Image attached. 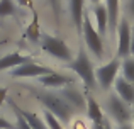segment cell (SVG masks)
Returning a JSON list of instances; mask_svg holds the SVG:
<instances>
[{"mask_svg": "<svg viewBox=\"0 0 134 129\" xmlns=\"http://www.w3.org/2000/svg\"><path fill=\"white\" fill-rule=\"evenodd\" d=\"M68 7H70V17H71L76 31L82 32L83 17H85V12H87L85 10V0H70Z\"/></svg>", "mask_w": 134, "mask_h": 129, "instance_id": "14", "label": "cell"}, {"mask_svg": "<svg viewBox=\"0 0 134 129\" xmlns=\"http://www.w3.org/2000/svg\"><path fill=\"white\" fill-rule=\"evenodd\" d=\"M82 36H83V43H85V49L88 51V54H92V58L97 61L104 60L105 54V48H104V37L98 34V31L95 29V26L92 24L90 14L85 12L83 17V26H82Z\"/></svg>", "mask_w": 134, "mask_h": 129, "instance_id": "4", "label": "cell"}, {"mask_svg": "<svg viewBox=\"0 0 134 129\" xmlns=\"http://www.w3.org/2000/svg\"><path fill=\"white\" fill-rule=\"evenodd\" d=\"M122 10H124L122 17H126L129 22H134V0H124L122 2Z\"/></svg>", "mask_w": 134, "mask_h": 129, "instance_id": "23", "label": "cell"}, {"mask_svg": "<svg viewBox=\"0 0 134 129\" xmlns=\"http://www.w3.org/2000/svg\"><path fill=\"white\" fill-rule=\"evenodd\" d=\"M17 3H19V5H22V7H31V5H32V2H31V0H17Z\"/></svg>", "mask_w": 134, "mask_h": 129, "instance_id": "29", "label": "cell"}, {"mask_svg": "<svg viewBox=\"0 0 134 129\" xmlns=\"http://www.w3.org/2000/svg\"><path fill=\"white\" fill-rule=\"evenodd\" d=\"M105 7L109 10V36L115 37V31L122 17V0H105Z\"/></svg>", "mask_w": 134, "mask_h": 129, "instance_id": "10", "label": "cell"}, {"mask_svg": "<svg viewBox=\"0 0 134 129\" xmlns=\"http://www.w3.org/2000/svg\"><path fill=\"white\" fill-rule=\"evenodd\" d=\"M90 5H97V3H102V0H88Z\"/></svg>", "mask_w": 134, "mask_h": 129, "instance_id": "31", "label": "cell"}, {"mask_svg": "<svg viewBox=\"0 0 134 129\" xmlns=\"http://www.w3.org/2000/svg\"><path fill=\"white\" fill-rule=\"evenodd\" d=\"M26 36L29 37L31 41H34V43L41 39V34H39V24H37V15H36V14H34V20H32V24L29 26V29H27Z\"/></svg>", "mask_w": 134, "mask_h": 129, "instance_id": "21", "label": "cell"}, {"mask_svg": "<svg viewBox=\"0 0 134 129\" xmlns=\"http://www.w3.org/2000/svg\"><path fill=\"white\" fill-rule=\"evenodd\" d=\"M0 129H15V124L12 121H9L7 117L0 116Z\"/></svg>", "mask_w": 134, "mask_h": 129, "instance_id": "25", "label": "cell"}, {"mask_svg": "<svg viewBox=\"0 0 134 129\" xmlns=\"http://www.w3.org/2000/svg\"><path fill=\"white\" fill-rule=\"evenodd\" d=\"M39 83L43 87H46V88H51V90H59V88H63V87H66V85H71L73 83V78L71 76H66V75H63V73H58V71H51V73H48V75H44V76H39Z\"/></svg>", "mask_w": 134, "mask_h": 129, "instance_id": "11", "label": "cell"}, {"mask_svg": "<svg viewBox=\"0 0 134 129\" xmlns=\"http://www.w3.org/2000/svg\"><path fill=\"white\" fill-rule=\"evenodd\" d=\"M19 109V107H17ZM19 112L24 116V119L29 122V126L32 129H49L48 124L44 122V119L41 116H37L36 112H31V110H24V109H19Z\"/></svg>", "mask_w": 134, "mask_h": 129, "instance_id": "17", "label": "cell"}, {"mask_svg": "<svg viewBox=\"0 0 134 129\" xmlns=\"http://www.w3.org/2000/svg\"><path fill=\"white\" fill-rule=\"evenodd\" d=\"M49 7H51L53 14H54L56 19H59V12H61V0H48Z\"/></svg>", "mask_w": 134, "mask_h": 129, "instance_id": "24", "label": "cell"}, {"mask_svg": "<svg viewBox=\"0 0 134 129\" xmlns=\"http://www.w3.org/2000/svg\"><path fill=\"white\" fill-rule=\"evenodd\" d=\"M27 61H31L29 56H24L20 53H9V54L0 58V71H3V70H14L17 66L27 63Z\"/></svg>", "mask_w": 134, "mask_h": 129, "instance_id": "16", "label": "cell"}, {"mask_svg": "<svg viewBox=\"0 0 134 129\" xmlns=\"http://www.w3.org/2000/svg\"><path fill=\"white\" fill-rule=\"evenodd\" d=\"M104 114L109 117L110 122L115 126H122V124H131L132 119V105L126 104L115 92H110L104 100Z\"/></svg>", "mask_w": 134, "mask_h": 129, "instance_id": "2", "label": "cell"}, {"mask_svg": "<svg viewBox=\"0 0 134 129\" xmlns=\"http://www.w3.org/2000/svg\"><path fill=\"white\" fill-rule=\"evenodd\" d=\"M34 97H36L37 102L43 105L44 110H48L53 116H56L61 122H70L71 117L76 114V110L73 109L56 90H44V92L34 90Z\"/></svg>", "mask_w": 134, "mask_h": 129, "instance_id": "1", "label": "cell"}, {"mask_svg": "<svg viewBox=\"0 0 134 129\" xmlns=\"http://www.w3.org/2000/svg\"><path fill=\"white\" fill-rule=\"evenodd\" d=\"M10 105L14 107V112H15V119H17L15 122H14V124H15V129H32V127L29 126V122H27V121L24 119V116H22V114L19 112V109H17V105H15V104L12 102V100H10Z\"/></svg>", "mask_w": 134, "mask_h": 129, "instance_id": "22", "label": "cell"}, {"mask_svg": "<svg viewBox=\"0 0 134 129\" xmlns=\"http://www.w3.org/2000/svg\"><path fill=\"white\" fill-rule=\"evenodd\" d=\"M131 122H132V129H134V105H132V119H131Z\"/></svg>", "mask_w": 134, "mask_h": 129, "instance_id": "32", "label": "cell"}, {"mask_svg": "<svg viewBox=\"0 0 134 129\" xmlns=\"http://www.w3.org/2000/svg\"><path fill=\"white\" fill-rule=\"evenodd\" d=\"M93 129H114V126H112V122L109 119H104L100 124H95Z\"/></svg>", "mask_w": 134, "mask_h": 129, "instance_id": "26", "label": "cell"}, {"mask_svg": "<svg viewBox=\"0 0 134 129\" xmlns=\"http://www.w3.org/2000/svg\"><path fill=\"white\" fill-rule=\"evenodd\" d=\"M51 71L53 70L49 68V66L34 63V61H27V63L10 70V75H12L14 78H39V76H44Z\"/></svg>", "mask_w": 134, "mask_h": 129, "instance_id": "9", "label": "cell"}, {"mask_svg": "<svg viewBox=\"0 0 134 129\" xmlns=\"http://www.w3.org/2000/svg\"><path fill=\"white\" fill-rule=\"evenodd\" d=\"M93 12V19H95V29L98 31L102 37L109 36V10L105 7V3H97L92 7Z\"/></svg>", "mask_w": 134, "mask_h": 129, "instance_id": "12", "label": "cell"}, {"mask_svg": "<svg viewBox=\"0 0 134 129\" xmlns=\"http://www.w3.org/2000/svg\"><path fill=\"white\" fill-rule=\"evenodd\" d=\"M131 34H132V26L126 17H121L119 20L117 31H115V56L124 60L129 56L131 49Z\"/></svg>", "mask_w": 134, "mask_h": 129, "instance_id": "7", "label": "cell"}, {"mask_svg": "<svg viewBox=\"0 0 134 129\" xmlns=\"http://www.w3.org/2000/svg\"><path fill=\"white\" fill-rule=\"evenodd\" d=\"M121 76L134 85V58L127 56L121 61Z\"/></svg>", "mask_w": 134, "mask_h": 129, "instance_id": "18", "label": "cell"}, {"mask_svg": "<svg viewBox=\"0 0 134 129\" xmlns=\"http://www.w3.org/2000/svg\"><path fill=\"white\" fill-rule=\"evenodd\" d=\"M129 56L134 58V26H132V34H131V49H129Z\"/></svg>", "mask_w": 134, "mask_h": 129, "instance_id": "28", "label": "cell"}, {"mask_svg": "<svg viewBox=\"0 0 134 129\" xmlns=\"http://www.w3.org/2000/svg\"><path fill=\"white\" fill-rule=\"evenodd\" d=\"M43 119H44V122L48 124L49 129H65V127H63V122H61V121H59L56 116H53L51 112H48V110H44Z\"/></svg>", "mask_w": 134, "mask_h": 129, "instance_id": "20", "label": "cell"}, {"mask_svg": "<svg viewBox=\"0 0 134 129\" xmlns=\"http://www.w3.org/2000/svg\"><path fill=\"white\" fill-rule=\"evenodd\" d=\"M5 99H7V88H0V107L3 105Z\"/></svg>", "mask_w": 134, "mask_h": 129, "instance_id": "27", "label": "cell"}, {"mask_svg": "<svg viewBox=\"0 0 134 129\" xmlns=\"http://www.w3.org/2000/svg\"><path fill=\"white\" fill-rule=\"evenodd\" d=\"M121 58L114 56L110 61L102 63L95 68V80H97V87H100L102 90H110L114 87V82L117 78L119 71H121Z\"/></svg>", "mask_w": 134, "mask_h": 129, "instance_id": "6", "label": "cell"}, {"mask_svg": "<svg viewBox=\"0 0 134 129\" xmlns=\"http://www.w3.org/2000/svg\"><path fill=\"white\" fill-rule=\"evenodd\" d=\"M114 129H132V124H122V126H114Z\"/></svg>", "mask_w": 134, "mask_h": 129, "instance_id": "30", "label": "cell"}, {"mask_svg": "<svg viewBox=\"0 0 134 129\" xmlns=\"http://www.w3.org/2000/svg\"><path fill=\"white\" fill-rule=\"evenodd\" d=\"M85 114H87V117L92 121L93 126H95V124H100L102 121L105 119V114H104L102 105L92 95H87V109H85Z\"/></svg>", "mask_w": 134, "mask_h": 129, "instance_id": "15", "label": "cell"}, {"mask_svg": "<svg viewBox=\"0 0 134 129\" xmlns=\"http://www.w3.org/2000/svg\"><path fill=\"white\" fill-rule=\"evenodd\" d=\"M66 66L82 80L87 88H95V87H97V80H95V68H97V66H95L93 60L90 58L88 51H87L85 48H80L78 54H76V56L73 58V61H70Z\"/></svg>", "mask_w": 134, "mask_h": 129, "instance_id": "3", "label": "cell"}, {"mask_svg": "<svg viewBox=\"0 0 134 129\" xmlns=\"http://www.w3.org/2000/svg\"><path fill=\"white\" fill-rule=\"evenodd\" d=\"M17 7L14 3V0H0V17H9L15 15Z\"/></svg>", "mask_w": 134, "mask_h": 129, "instance_id": "19", "label": "cell"}, {"mask_svg": "<svg viewBox=\"0 0 134 129\" xmlns=\"http://www.w3.org/2000/svg\"><path fill=\"white\" fill-rule=\"evenodd\" d=\"M112 88H114V92L117 93L126 104L134 105V85H132V83H129L127 80L122 78V76H117Z\"/></svg>", "mask_w": 134, "mask_h": 129, "instance_id": "13", "label": "cell"}, {"mask_svg": "<svg viewBox=\"0 0 134 129\" xmlns=\"http://www.w3.org/2000/svg\"><path fill=\"white\" fill-rule=\"evenodd\" d=\"M41 48H43L44 53H48L49 56H53L54 60L63 61V63H70L73 61V51L70 49V46L65 43L63 39L56 36H51V34H41Z\"/></svg>", "mask_w": 134, "mask_h": 129, "instance_id": "5", "label": "cell"}, {"mask_svg": "<svg viewBox=\"0 0 134 129\" xmlns=\"http://www.w3.org/2000/svg\"><path fill=\"white\" fill-rule=\"evenodd\" d=\"M56 92H58L76 112H85V109H87V95L80 88H76L73 83L63 87V88H59V90H56Z\"/></svg>", "mask_w": 134, "mask_h": 129, "instance_id": "8", "label": "cell"}]
</instances>
